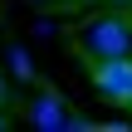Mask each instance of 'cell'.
Listing matches in <instances>:
<instances>
[{"label":"cell","instance_id":"obj_1","mask_svg":"<svg viewBox=\"0 0 132 132\" xmlns=\"http://www.w3.org/2000/svg\"><path fill=\"white\" fill-rule=\"evenodd\" d=\"M83 44L98 54V59H113V54H132V24L122 15H98L83 24Z\"/></svg>","mask_w":132,"mask_h":132},{"label":"cell","instance_id":"obj_2","mask_svg":"<svg viewBox=\"0 0 132 132\" xmlns=\"http://www.w3.org/2000/svg\"><path fill=\"white\" fill-rule=\"evenodd\" d=\"M93 88H98L108 103H132V54L98 59V69H93Z\"/></svg>","mask_w":132,"mask_h":132},{"label":"cell","instance_id":"obj_3","mask_svg":"<svg viewBox=\"0 0 132 132\" xmlns=\"http://www.w3.org/2000/svg\"><path fill=\"white\" fill-rule=\"evenodd\" d=\"M29 118H34V127H44V132H59L69 122V113H64V103H59L54 93H39L34 108H29Z\"/></svg>","mask_w":132,"mask_h":132},{"label":"cell","instance_id":"obj_4","mask_svg":"<svg viewBox=\"0 0 132 132\" xmlns=\"http://www.w3.org/2000/svg\"><path fill=\"white\" fill-rule=\"evenodd\" d=\"M10 69H15L20 78H34V64H29V54H24L20 44H10Z\"/></svg>","mask_w":132,"mask_h":132},{"label":"cell","instance_id":"obj_5","mask_svg":"<svg viewBox=\"0 0 132 132\" xmlns=\"http://www.w3.org/2000/svg\"><path fill=\"white\" fill-rule=\"evenodd\" d=\"M5 98H10V88H5V78H0V108H5Z\"/></svg>","mask_w":132,"mask_h":132},{"label":"cell","instance_id":"obj_6","mask_svg":"<svg viewBox=\"0 0 132 132\" xmlns=\"http://www.w3.org/2000/svg\"><path fill=\"white\" fill-rule=\"evenodd\" d=\"M108 5H132V0H108Z\"/></svg>","mask_w":132,"mask_h":132},{"label":"cell","instance_id":"obj_7","mask_svg":"<svg viewBox=\"0 0 132 132\" xmlns=\"http://www.w3.org/2000/svg\"><path fill=\"white\" fill-rule=\"evenodd\" d=\"M0 132H5V113H0Z\"/></svg>","mask_w":132,"mask_h":132},{"label":"cell","instance_id":"obj_8","mask_svg":"<svg viewBox=\"0 0 132 132\" xmlns=\"http://www.w3.org/2000/svg\"><path fill=\"white\" fill-rule=\"evenodd\" d=\"M39 5H49V0H39Z\"/></svg>","mask_w":132,"mask_h":132}]
</instances>
